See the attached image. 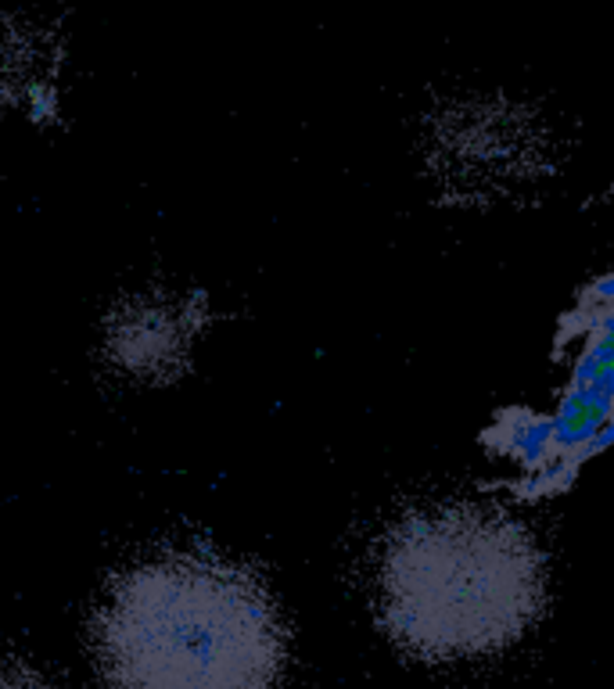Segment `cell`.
Instances as JSON below:
<instances>
[{"label":"cell","mask_w":614,"mask_h":689,"mask_svg":"<svg viewBox=\"0 0 614 689\" xmlns=\"http://www.w3.org/2000/svg\"><path fill=\"white\" fill-rule=\"evenodd\" d=\"M105 689H277L288 661L277 603L212 553H162L130 567L94 614Z\"/></svg>","instance_id":"obj_1"},{"label":"cell","mask_w":614,"mask_h":689,"mask_svg":"<svg viewBox=\"0 0 614 689\" xmlns=\"http://www.w3.org/2000/svg\"><path fill=\"white\" fill-rule=\"evenodd\" d=\"M543 603V553L510 517L478 506H435L388 532L378 607L388 636L413 657L500 654L536 625Z\"/></svg>","instance_id":"obj_2"},{"label":"cell","mask_w":614,"mask_h":689,"mask_svg":"<svg viewBox=\"0 0 614 689\" xmlns=\"http://www.w3.org/2000/svg\"><path fill=\"white\" fill-rule=\"evenodd\" d=\"M202 327V298L184 306L173 302H133L119 309L108 327V352L133 374L169 377L184 367V352Z\"/></svg>","instance_id":"obj_3"},{"label":"cell","mask_w":614,"mask_h":689,"mask_svg":"<svg viewBox=\"0 0 614 689\" xmlns=\"http://www.w3.org/2000/svg\"><path fill=\"white\" fill-rule=\"evenodd\" d=\"M532 126L518 115L507 112H460L457 133L442 137L446 151V169L460 180L478 176V180H500L518 173L521 162L532 158V144H510V148H492L510 137H521Z\"/></svg>","instance_id":"obj_4"},{"label":"cell","mask_w":614,"mask_h":689,"mask_svg":"<svg viewBox=\"0 0 614 689\" xmlns=\"http://www.w3.org/2000/svg\"><path fill=\"white\" fill-rule=\"evenodd\" d=\"M0 689H47L40 679H33L22 668H11V664H0Z\"/></svg>","instance_id":"obj_5"}]
</instances>
